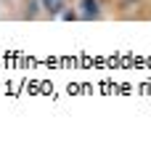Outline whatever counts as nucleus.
<instances>
[{
  "mask_svg": "<svg viewBox=\"0 0 151 154\" xmlns=\"http://www.w3.org/2000/svg\"><path fill=\"white\" fill-rule=\"evenodd\" d=\"M82 16L85 19H95L98 16V0H82Z\"/></svg>",
  "mask_w": 151,
  "mask_h": 154,
  "instance_id": "nucleus-1",
  "label": "nucleus"
},
{
  "mask_svg": "<svg viewBox=\"0 0 151 154\" xmlns=\"http://www.w3.org/2000/svg\"><path fill=\"white\" fill-rule=\"evenodd\" d=\"M43 3H45L48 11H53V14H56V11L61 8V3H64V0H43Z\"/></svg>",
  "mask_w": 151,
  "mask_h": 154,
  "instance_id": "nucleus-2",
  "label": "nucleus"
}]
</instances>
